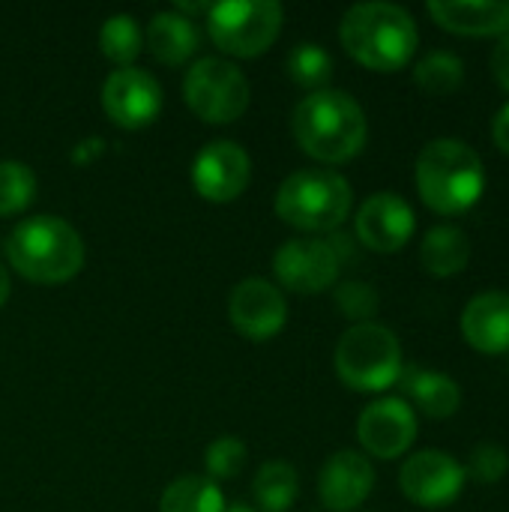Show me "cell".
Segmentation results:
<instances>
[{
    "instance_id": "1",
    "label": "cell",
    "mask_w": 509,
    "mask_h": 512,
    "mask_svg": "<svg viewBox=\"0 0 509 512\" xmlns=\"http://www.w3.org/2000/svg\"><path fill=\"white\" fill-rule=\"evenodd\" d=\"M291 132L303 153L324 165H342L366 147L369 123L360 102L345 90H315L291 114Z\"/></svg>"
},
{
    "instance_id": "2",
    "label": "cell",
    "mask_w": 509,
    "mask_h": 512,
    "mask_svg": "<svg viewBox=\"0 0 509 512\" xmlns=\"http://www.w3.org/2000/svg\"><path fill=\"white\" fill-rule=\"evenodd\" d=\"M339 39L342 48L366 69L396 72L414 57L420 45V30L405 6L369 0V3H354L342 15Z\"/></svg>"
},
{
    "instance_id": "3",
    "label": "cell",
    "mask_w": 509,
    "mask_h": 512,
    "mask_svg": "<svg viewBox=\"0 0 509 512\" xmlns=\"http://www.w3.org/2000/svg\"><path fill=\"white\" fill-rule=\"evenodd\" d=\"M417 192L441 216L471 210L486 192L480 153L462 138H435L417 156Z\"/></svg>"
},
{
    "instance_id": "4",
    "label": "cell",
    "mask_w": 509,
    "mask_h": 512,
    "mask_svg": "<svg viewBox=\"0 0 509 512\" xmlns=\"http://www.w3.org/2000/svg\"><path fill=\"white\" fill-rule=\"evenodd\" d=\"M6 258L27 282L63 285L84 267V240L60 216H30L12 228Z\"/></svg>"
},
{
    "instance_id": "5",
    "label": "cell",
    "mask_w": 509,
    "mask_h": 512,
    "mask_svg": "<svg viewBox=\"0 0 509 512\" xmlns=\"http://www.w3.org/2000/svg\"><path fill=\"white\" fill-rule=\"evenodd\" d=\"M354 204L351 183L330 168H303L282 180L276 192V213L297 231H336Z\"/></svg>"
},
{
    "instance_id": "6",
    "label": "cell",
    "mask_w": 509,
    "mask_h": 512,
    "mask_svg": "<svg viewBox=\"0 0 509 512\" xmlns=\"http://www.w3.org/2000/svg\"><path fill=\"white\" fill-rule=\"evenodd\" d=\"M336 375L357 393L390 390L402 378V345L399 336L375 321L354 324L336 345Z\"/></svg>"
},
{
    "instance_id": "7",
    "label": "cell",
    "mask_w": 509,
    "mask_h": 512,
    "mask_svg": "<svg viewBox=\"0 0 509 512\" xmlns=\"http://www.w3.org/2000/svg\"><path fill=\"white\" fill-rule=\"evenodd\" d=\"M285 9L276 0H225L207 12L210 39L234 57L264 54L282 33Z\"/></svg>"
},
{
    "instance_id": "8",
    "label": "cell",
    "mask_w": 509,
    "mask_h": 512,
    "mask_svg": "<svg viewBox=\"0 0 509 512\" xmlns=\"http://www.w3.org/2000/svg\"><path fill=\"white\" fill-rule=\"evenodd\" d=\"M186 105L207 123H234L249 108V81L237 63L201 57L183 78Z\"/></svg>"
},
{
    "instance_id": "9",
    "label": "cell",
    "mask_w": 509,
    "mask_h": 512,
    "mask_svg": "<svg viewBox=\"0 0 509 512\" xmlns=\"http://www.w3.org/2000/svg\"><path fill=\"white\" fill-rule=\"evenodd\" d=\"M342 270V252L330 240L294 237L273 255V273L282 288L294 294H321L336 285Z\"/></svg>"
},
{
    "instance_id": "10",
    "label": "cell",
    "mask_w": 509,
    "mask_h": 512,
    "mask_svg": "<svg viewBox=\"0 0 509 512\" xmlns=\"http://www.w3.org/2000/svg\"><path fill=\"white\" fill-rule=\"evenodd\" d=\"M468 483L465 465L444 450H420L405 459L399 471V486L408 501L426 510L450 507Z\"/></svg>"
},
{
    "instance_id": "11",
    "label": "cell",
    "mask_w": 509,
    "mask_h": 512,
    "mask_svg": "<svg viewBox=\"0 0 509 512\" xmlns=\"http://www.w3.org/2000/svg\"><path fill=\"white\" fill-rule=\"evenodd\" d=\"M102 108L114 126L144 129L162 111V87L138 66L114 69L102 84Z\"/></svg>"
},
{
    "instance_id": "12",
    "label": "cell",
    "mask_w": 509,
    "mask_h": 512,
    "mask_svg": "<svg viewBox=\"0 0 509 512\" xmlns=\"http://www.w3.org/2000/svg\"><path fill=\"white\" fill-rule=\"evenodd\" d=\"M228 315H231L234 330L243 339L267 342L282 333L288 321V303H285V294L273 282L252 276L234 285L231 300H228Z\"/></svg>"
},
{
    "instance_id": "13",
    "label": "cell",
    "mask_w": 509,
    "mask_h": 512,
    "mask_svg": "<svg viewBox=\"0 0 509 512\" xmlns=\"http://www.w3.org/2000/svg\"><path fill=\"white\" fill-rule=\"evenodd\" d=\"M357 438L369 456L399 459L417 441V411L399 396L378 399L363 408L357 420Z\"/></svg>"
},
{
    "instance_id": "14",
    "label": "cell",
    "mask_w": 509,
    "mask_h": 512,
    "mask_svg": "<svg viewBox=\"0 0 509 512\" xmlns=\"http://www.w3.org/2000/svg\"><path fill=\"white\" fill-rule=\"evenodd\" d=\"M252 162L249 153L234 141H210L192 162V186L213 204L240 198L249 186Z\"/></svg>"
},
{
    "instance_id": "15",
    "label": "cell",
    "mask_w": 509,
    "mask_h": 512,
    "mask_svg": "<svg viewBox=\"0 0 509 512\" xmlns=\"http://www.w3.org/2000/svg\"><path fill=\"white\" fill-rule=\"evenodd\" d=\"M357 240L372 252H399L417 231L411 204L396 192H375L354 216Z\"/></svg>"
},
{
    "instance_id": "16",
    "label": "cell",
    "mask_w": 509,
    "mask_h": 512,
    "mask_svg": "<svg viewBox=\"0 0 509 512\" xmlns=\"http://www.w3.org/2000/svg\"><path fill=\"white\" fill-rule=\"evenodd\" d=\"M375 489V468L357 450H339L327 459L318 477L321 504L330 512L357 510Z\"/></svg>"
},
{
    "instance_id": "17",
    "label": "cell",
    "mask_w": 509,
    "mask_h": 512,
    "mask_svg": "<svg viewBox=\"0 0 509 512\" xmlns=\"http://www.w3.org/2000/svg\"><path fill=\"white\" fill-rule=\"evenodd\" d=\"M462 336L480 354L509 351V294L483 291L468 300L462 312Z\"/></svg>"
},
{
    "instance_id": "18",
    "label": "cell",
    "mask_w": 509,
    "mask_h": 512,
    "mask_svg": "<svg viewBox=\"0 0 509 512\" xmlns=\"http://www.w3.org/2000/svg\"><path fill=\"white\" fill-rule=\"evenodd\" d=\"M429 15L444 30L465 36L509 33V0H432Z\"/></svg>"
},
{
    "instance_id": "19",
    "label": "cell",
    "mask_w": 509,
    "mask_h": 512,
    "mask_svg": "<svg viewBox=\"0 0 509 512\" xmlns=\"http://www.w3.org/2000/svg\"><path fill=\"white\" fill-rule=\"evenodd\" d=\"M402 390L405 396L414 402V408H420L426 417L432 420H444L453 417L462 405V390L459 384L444 375V372H432V369H402Z\"/></svg>"
},
{
    "instance_id": "20",
    "label": "cell",
    "mask_w": 509,
    "mask_h": 512,
    "mask_svg": "<svg viewBox=\"0 0 509 512\" xmlns=\"http://www.w3.org/2000/svg\"><path fill=\"white\" fill-rule=\"evenodd\" d=\"M147 45L150 54L165 63V66H180L186 63L198 45H201V33L195 27L192 18L177 15V12H156L147 24Z\"/></svg>"
},
{
    "instance_id": "21",
    "label": "cell",
    "mask_w": 509,
    "mask_h": 512,
    "mask_svg": "<svg viewBox=\"0 0 509 512\" xmlns=\"http://www.w3.org/2000/svg\"><path fill=\"white\" fill-rule=\"evenodd\" d=\"M420 261L432 276H456L471 261V240L459 225H435L420 243Z\"/></svg>"
},
{
    "instance_id": "22",
    "label": "cell",
    "mask_w": 509,
    "mask_h": 512,
    "mask_svg": "<svg viewBox=\"0 0 509 512\" xmlns=\"http://www.w3.org/2000/svg\"><path fill=\"white\" fill-rule=\"evenodd\" d=\"M159 512H225V495L210 477H177L159 501Z\"/></svg>"
},
{
    "instance_id": "23",
    "label": "cell",
    "mask_w": 509,
    "mask_h": 512,
    "mask_svg": "<svg viewBox=\"0 0 509 512\" xmlns=\"http://www.w3.org/2000/svg\"><path fill=\"white\" fill-rule=\"evenodd\" d=\"M252 495H255L258 507L264 512L291 510L297 495H300L297 471L288 462H267V465H261L258 474H255V483H252Z\"/></svg>"
},
{
    "instance_id": "24",
    "label": "cell",
    "mask_w": 509,
    "mask_h": 512,
    "mask_svg": "<svg viewBox=\"0 0 509 512\" xmlns=\"http://www.w3.org/2000/svg\"><path fill=\"white\" fill-rule=\"evenodd\" d=\"M141 45L144 30L132 15H111L99 30V48L111 63H117V69L132 66V60L141 54Z\"/></svg>"
},
{
    "instance_id": "25",
    "label": "cell",
    "mask_w": 509,
    "mask_h": 512,
    "mask_svg": "<svg viewBox=\"0 0 509 512\" xmlns=\"http://www.w3.org/2000/svg\"><path fill=\"white\" fill-rule=\"evenodd\" d=\"M414 81L420 90H426L432 96H447L465 81V63L453 51H429L414 66Z\"/></svg>"
},
{
    "instance_id": "26",
    "label": "cell",
    "mask_w": 509,
    "mask_h": 512,
    "mask_svg": "<svg viewBox=\"0 0 509 512\" xmlns=\"http://www.w3.org/2000/svg\"><path fill=\"white\" fill-rule=\"evenodd\" d=\"M285 69H288V78L306 90H324V84L330 81L333 75V57L327 54L324 45L318 42H300L288 60H285Z\"/></svg>"
},
{
    "instance_id": "27",
    "label": "cell",
    "mask_w": 509,
    "mask_h": 512,
    "mask_svg": "<svg viewBox=\"0 0 509 512\" xmlns=\"http://www.w3.org/2000/svg\"><path fill=\"white\" fill-rule=\"evenodd\" d=\"M36 198V174L24 162H0V216L27 210Z\"/></svg>"
},
{
    "instance_id": "28",
    "label": "cell",
    "mask_w": 509,
    "mask_h": 512,
    "mask_svg": "<svg viewBox=\"0 0 509 512\" xmlns=\"http://www.w3.org/2000/svg\"><path fill=\"white\" fill-rule=\"evenodd\" d=\"M204 465H207V477L213 483L219 480H234L243 465H246V444L237 438H219L207 447L204 453Z\"/></svg>"
},
{
    "instance_id": "29",
    "label": "cell",
    "mask_w": 509,
    "mask_h": 512,
    "mask_svg": "<svg viewBox=\"0 0 509 512\" xmlns=\"http://www.w3.org/2000/svg\"><path fill=\"white\" fill-rule=\"evenodd\" d=\"M509 471V453L495 444V441H486V444H477L471 459H468V468L465 474L480 483V486H492V483H501Z\"/></svg>"
},
{
    "instance_id": "30",
    "label": "cell",
    "mask_w": 509,
    "mask_h": 512,
    "mask_svg": "<svg viewBox=\"0 0 509 512\" xmlns=\"http://www.w3.org/2000/svg\"><path fill=\"white\" fill-rule=\"evenodd\" d=\"M378 291L369 282H342L336 288V306L345 318L366 324L372 321V315L378 312Z\"/></svg>"
},
{
    "instance_id": "31",
    "label": "cell",
    "mask_w": 509,
    "mask_h": 512,
    "mask_svg": "<svg viewBox=\"0 0 509 512\" xmlns=\"http://www.w3.org/2000/svg\"><path fill=\"white\" fill-rule=\"evenodd\" d=\"M489 66H492L495 81H498L504 90H509V33H504V36L498 39V45L492 48Z\"/></svg>"
},
{
    "instance_id": "32",
    "label": "cell",
    "mask_w": 509,
    "mask_h": 512,
    "mask_svg": "<svg viewBox=\"0 0 509 512\" xmlns=\"http://www.w3.org/2000/svg\"><path fill=\"white\" fill-rule=\"evenodd\" d=\"M492 138H495V144L509 153V102L495 114V120H492Z\"/></svg>"
},
{
    "instance_id": "33",
    "label": "cell",
    "mask_w": 509,
    "mask_h": 512,
    "mask_svg": "<svg viewBox=\"0 0 509 512\" xmlns=\"http://www.w3.org/2000/svg\"><path fill=\"white\" fill-rule=\"evenodd\" d=\"M6 300H9V273H6V267L0 264V309H3Z\"/></svg>"
},
{
    "instance_id": "34",
    "label": "cell",
    "mask_w": 509,
    "mask_h": 512,
    "mask_svg": "<svg viewBox=\"0 0 509 512\" xmlns=\"http://www.w3.org/2000/svg\"><path fill=\"white\" fill-rule=\"evenodd\" d=\"M225 512H258V510H252V507H246V504H225Z\"/></svg>"
}]
</instances>
